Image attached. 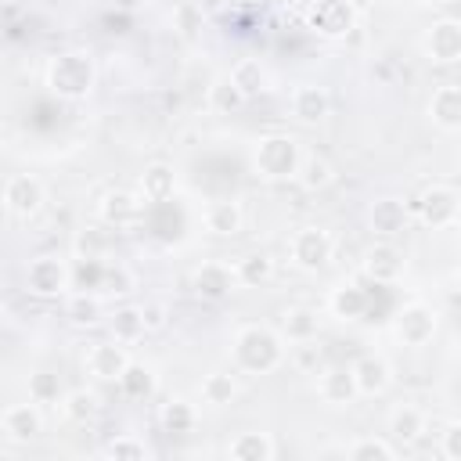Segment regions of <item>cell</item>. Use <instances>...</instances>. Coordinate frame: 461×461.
<instances>
[{
  "label": "cell",
  "mask_w": 461,
  "mask_h": 461,
  "mask_svg": "<svg viewBox=\"0 0 461 461\" xmlns=\"http://www.w3.org/2000/svg\"><path fill=\"white\" fill-rule=\"evenodd\" d=\"M227 76L238 83V90H241L245 97H256V94L267 90V68H263L256 58H241Z\"/></svg>",
  "instance_id": "d6a6232c"
},
{
  "label": "cell",
  "mask_w": 461,
  "mask_h": 461,
  "mask_svg": "<svg viewBox=\"0 0 461 461\" xmlns=\"http://www.w3.org/2000/svg\"><path fill=\"white\" fill-rule=\"evenodd\" d=\"M43 202H47V191H43V184H40L32 173H14V176H7V184H4V209H7L11 216L29 220V216H36V212L43 209Z\"/></svg>",
  "instance_id": "ba28073f"
},
{
  "label": "cell",
  "mask_w": 461,
  "mask_h": 461,
  "mask_svg": "<svg viewBox=\"0 0 461 461\" xmlns=\"http://www.w3.org/2000/svg\"><path fill=\"white\" fill-rule=\"evenodd\" d=\"M443 454L450 461H461V421H450L443 429Z\"/></svg>",
  "instance_id": "bcb514c9"
},
{
  "label": "cell",
  "mask_w": 461,
  "mask_h": 461,
  "mask_svg": "<svg viewBox=\"0 0 461 461\" xmlns=\"http://www.w3.org/2000/svg\"><path fill=\"white\" fill-rule=\"evenodd\" d=\"M234 396H238V382H234V375H227V371H209V375L202 378V400H205V403H212V407H227Z\"/></svg>",
  "instance_id": "836d02e7"
},
{
  "label": "cell",
  "mask_w": 461,
  "mask_h": 461,
  "mask_svg": "<svg viewBox=\"0 0 461 461\" xmlns=\"http://www.w3.org/2000/svg\"><path fill=\"white\" fill-rule=\"evenodd\" d=\"M140 205H144L140 194H133V191H126V187H112V191L101 194L97 216H101L104 227L122 230V227H133V223L140 220Z\"/></svg>",
  "instance_id": "4fadbf2b"
},
{
  "label": "cell",
  "mask_w": 461,
  "mask_h": 461,
  "mask_svg": "<svg viewBox=\"0 0 461 461\" xmlns=\"http://www.w3.org/2000/svg\"><path fill=\"white\" fill-rule=\"evenodd\" d=\"M176 29L184 36H194L202 29V4H180L176 7Z\"/></svg>",
  "instance_id": "ee69618b"
},
{
  "label": "cell",
  "mask_w": 461,
  "mask_h": 461,
  "mask_svg": "<svg viewBox=\"0 0 461 461\" xmlns=\"http://www.w3.org/2000/svg\"><path fill=\"white\" fill-rule=\"evenodd\" d=\"M140 313H144L148 331H162V328H166V321H169V310H166L162 303H140Z\"/></svg>",
  "instance_id": "f6af8a7d"
},
{
  "label": "cell",
  "mask_w": 461,
  "mask_h": 461,
  "mask_svg": "<svg viewBox=\"0 0 461 461\" xmlns=\"http://www.w3.org/2000/svg\"><path fill=\"white\" fill-rule=\"evenodd\" d=\"M245 101H249V97L238 90V83H234L230 76H220V79H212V86H209V104H212L216 112L230 115V112H238Z\"/></svg>",
  "instance_id": "d590c367"
},
{
  "label": "cell",
  "mask_w": 461,
  "mask_h": 461,
  "mask_svg": "<svg viewBox=\"0 0 461 461\" xmlns=\"http://www.w3.org/2000/svg\"><path fill=\"white\" fill-rule=\"evenodd\" d=\"M234 364L249 375H270L274 367H281L285 360V335L267 328V324H245L234 335Z\"/></svg>",
  "instance_id": "6da1fadb"
},
{
  "label": "cell",
  "mask_w": 461,
  "mask_h": 461,
  "mask_svg": "<svg viewBox=\"0 0 461 461\" xmlns=\"http://www.w3.org/2000/svg\"><path fill=\"white\" fill-rule=\"evenodd\" d=\"M328 306H331V313H335L339 321H360V317L367 313L371 299H367V292L357 288V285H339V288L331 292Z\"/></svg>",
  "instance_id": "484cf974"
},
{
  "label": "cell",
  "mask_w": 461,
  "mask_h": 461,
  "mask_svg": "<svg viewBox=\"0 0 461 461\" xmlns=\"http://www.w3.org/2000/svg\"><path fill=\"white\" fill-rule=\"evenodd\" d=\"M94 79H97L94 61H90V54H83V50H65V54H58V58L47 65V86H50V94H58V97H65V101L86 97V94L94 90Z\"/></svg>",
  "instance_id": "7a4b0ae2"
},
{
  "label": "cell",
  "mask_w": 461,
  "mask_h": 461,
  "mask_svg": "<svg viewBox=\"0 0 461 461\" xmlns=\"http://www.w3.org/2000/svg\"><path fill=\"white\" fill-rule=\"evenodd\" d=\"M360 270H364V277L375 281V285H396V281L403 277V270H407V256H403L393 241H378V245H371V249L364 252Z\"/></svg>",
  "instance_id": "30bf717a"
},
{
  "label": "cell",
  "mask_w": 461,
  "mask_h": 461,
  "mask_svg": "<svg viewBox=\"0 0 461 461\" xmlns=\"http://www.w3.org/2000/svg\"><path fill=\"white\" fill-rule=\"evenodd\" d=\"M133 285H137V281H133V270H130V267H122V263L112 267V263H108V270H104V285H101L104 292H112V295H130Z\"/></svg>",
  "instance_id": "b9f144b4"
},
{
  "label": "cell",
  "mask_w": 461,
  "mask_h": 461,
  "mask_svg": "<svg viewBox=\"0 0 461 461\" xmlns=\"http://www.w3.org/2000/svg\"><path fill=\"white\" fill-rule=\"evenodd\" d=\"M112 252V227H83L76 230V256L79 259H104Z\"/></svg>",
  "instance_id": "4dcf8cb0"
},
{
  "label": "cell",
  "mask_w": 461,
  "mask_h": 461,
  "mask_svg": "<svg viewBox=\"0 0 461 461\" xmlns=\"http://www.w3.org/2000/svg\"><path fill=\"white\" fill-rule=\"evenodd\" d=\"M0 432H4L7 443H32V439L43 432L40 403L29 400V403H11V407H4V414H0Z\"/></svg>",
  "instance_id": "5bb4252c"
},
{
  "label": "cell",
  "mask_w": 461,
  "mask_h": 461,
  "mask_svg": "<svg viewBox=\"0 0 461 461\" xmlns=\"http://www.w3.org/2000/svg\"><path fill=\"white\" fill-rule=\"evenodd\" d=\"M58 396H61V389H58V378H54L50 371L29 375V400H36V403H54Z\"/></svg>",
  "instance_id": "60d3db41"
},
{
  "label": "cell",
  "mask_w": 461,
  "mask_h": 461,
  "mask_svg": "<svg viewBox=\"0 0 461 461\" xmlns=\"http://www.w3.org/2000/svg\"><path fill=\"white\" fill-rule=\"evenodd\" d=\"M238 285H241L238 267H230V263H223V259H209V263H202V267L194 270V277H191L194 295H202V299H209V303L227 299Z\"/></svg>",
  "instance_id": "8fae6325"
},
{
  "label": "cell",
  "mask_w": 461,
  "mask_h": 461,
  "mask_svg": "<svg viewBox=\"0 0 461 461\" xmlns=\"http://www.w3.org/2000/svg\"><path fill=\"white\" fill-rule=\"evenodd\" d=\"M429 119L439 130H461V83H439L429 97Z\"/></svg>",
  "instance_id": "ffe728a7"
},
{
  "label": "cell",
  "mask_w": 461,
  "mask_h": 461,
  "mask_svg": "<svg viewBox=\"0 0 461 461\" xmlns=\"http://www.w3.org/2000/svg\"><path fill=\"white\" fill-rule=\"evenodd\" d=\"M173 191H176V173H173V166H166V162H151L144 173H140V198L144 202H169L173 198Z\"/></svg>",
  "instance_id": "603a6c76"
},
{
  "label": "cell",
  "mask_w": 461,
  "mask_h": 461,
  "mask_svg": "<svg viewBox=\"0 0 461 461\" xmlns=\"http://www.w3.org/2000/svg\"><path fill=\"white\" fill-rule=\"evenodd\" d=\"M61 411H65V418H68V421L86 425V421H94V418H97L101 400H97V393H90V389H72V393H65V396H61Z\"/></svg>",
  "instance_id": "1f68e13d"
},
{
  "label": "cell",
  "mask_w": 461,
  "mask_h": 461,
  "mask_svg": "<svg viewBox=\"0 0 461 461\" xmlns=\"http://www.w3.org/2000/svg\"><path fill=\"white\" fill-rule=\"evenodd\" d=\"M252 162H256V173L263 180H288L299 173V162H303V151L295 144V137L288 133H270L256 144L252 151Z\"/></svg>",
  "instance_id": "3957f363"
},
{
  "label": "cell",
  "mask_w": 461,
  "mask_h": 461,
  "mask_svg": "<svg viewBox=\"0 0 461 461\" xmlns=\"http://www.w3.org/2000/svg\"><path fill=\"white\" fill-rule=\"evenodd\" d=\"M155 385H158L155 367H151V364H140V360H130V367H126L122 378H119V389H122L130 400H148V396L155 393Z\"/></svg>",
  "instance_id": "4316f807"
},
{
  "label": "cell",
  "mask_w": 461,
  "mask_h": 461,
  "mask_svg": "<svg viewBox=\"0 0 461 461\" xmlns=\"http://www.w3.org/2000/svg\"><path fill=\"white\" fill-rule=\"evenodd\" d=\"M306 25L328 40H342L353 29V4L349 0H310Z\"/></svg>",
  "instance_id": "52a82bcc"
},
{
  "label": "cell",
  "mask_w": 461,
  "mask_h": 461,
  "mask_svg": "<svg viewBox=\"0 0 461 461\" xmlns=\"http://www.w3.org/2000/svg\"><path fill=\"white\" fill-rule=\"evenodd\" d=\"M342 454L349 461H393L396 457V443L385 436H360L349 447H342Z\"/></svg>",
  "instance_id": "83f0119b"
},
{
  "label": "cell",
  "mask_w": 461,
  "mask_h": 461,
  "mask_svg": "<svg viewBox=\"0 0 461 461\" xmlns=\"http://www.w3.org/2000/svg\"><path fill=\"white\" fill-rule=\"evenodd\" d=\"M202 223H205V230L216 234V238H234V234H241V227H245V212H241V205H238L234 198H212V202H205V209H202Z\"/></svg>",
  "instance_id": "2e32d148"
},
{
  "label": "cell",
  "mask_w": 461,
  "mask_h": 461,
  "mask_svg": "<svg viewBox=\"0 0 461 461\" xmlns=\"http://www.w3.org/2000/svg\"><path fill=\"white\" fill-rule=\"evenodd\" d=\"M414 212L421 216L425 227L443 230V227L457 223V216H461V194H457L450 184H429V187L414 198Z\"/></svg>",
  "instance_id": "277c9868"
},
{
  "label": "cell",
  "mask_w": 461,
  "mask_h": 461,
  "mask_svg": "<svg viewBox=\"0 0 461 461\" xmlns=\"http://www.w3.org/2000/svg\"><path fill=\"white\" fill-rule=\"evenodd\" d=\"M25 288L40 299H58L72 288V267L58 256H36L25 267Z\"/></svg>",
  "instance_id": "5b68a950"
},
{
  "label": "cell",
  "mask_w": 461,
  "mask_h": 461,
  "mask_svg": "<svg viewBox=\"0 0 461 461\" xmlns=\"http://www.w3.org/2000/svg\"><path fill=\"white\" fill-rule=\"evenodd\" d=\"M425 432V411L414 403H400L389 414V439L393 443H414Z\"/></svg>",
  "instance_id": "cb8c5ba5"
},
{
  "label": "cell",
  "mask_w": 461,
  "mask_h": 461,
  "mask_svg": "<svg viewBox=\"0 0 461 461\" xmlns=\"http://www.w3.org/2000/svg\"><path fill=\"white\" fill-rule=\"evenodd\" d=\"M288 256L299 270H321L335 256V238L324 227H299L288 241Z\"/></svg>",
  "instance_id": "8992f818"
},
{
  "label": "cell",
  "mask_w": 461,
  "mask_h": 461,
  "mask_svg": "<svg viewBox=\"0 0 461 461\" xmlns=\"http://www.w3.org/2000/svg\"><path fill=\"white\" fill-rule=\"evenodd\" d=\"M353 378H357V393L360 396H382L393 382V367L385 357L378 353H364L357 364H353Z\"/></svg>",
  "instance_id": "e0dca14e"
},
{
  "label": "cell",
  "mask_w": 461,
  "mask_h": 461,
  "mask_svg": "<svg viewBox=\"0 0 461 461\" xmlns=\"http://www.w3.org/2000/svg\"><path fill=\"white\" fill-rule=\"evenodd\" d=\"M86 375H94L97 382H119L122 371L130 367V353H126V342L119 339H108V342H94L86 349Z\"/></svg>",
  "instance_id": "7c38bea8"
},
{
  "label": "cell",
  "mask_w": 461,
  "mask_h": 461,
  "mask_svg": "<svg viewBox=\"0 0 461 461\" xmlns=\"http://www.w3.org/2000/svg\"><path fill=\"white\" fill-rule=\"evenodd\" d=\"M277 454L270 432H238L227 443V457L230 461H270Z\"/></svg>",
  "instance_id": "7402d4cb"
},
{
  "label": "cell",
  "mask_w": 461,
  "mask_h": 461,
  "mask_svg": "<svg viewBox=\"0 0 461 461\" xmlns=\"http://www.w3.org/2000/svg\"><path fill=\"white\" fill-rule=\"evenodd\" d=\"M457 4H461V0H457Z\"/></svg>",
  "instance_id": "c3c4849f"
},
{
  "label": "cell",
  "mask_w": 461,
  "mask_h": 461,
  "mask_svg": "<svg viewBox=\"0 0 461 461\" xmlns=\"http://www.w3.org/2000/svg\"><path fill=\"white\" fill-rule=\"evenodd\" d=\"M112 7H119V11H137V7H144V0H112Z\"/></svg>",
  "instance_id": "7dc6e473"
},
{
  "label": "cell",
  "mask_w": 461,
  "mask_h": 461,
  "mask_svg": "<svg viewBox=\"0 0 461 461\" xmlns=\"http://www.w3.org/2000/svg\"><path fill=\"white\" fill-rule=\"evenodd\" d=\"M104 270H108L104 259H79V263L72 267V288H76V292L101 288V285H104Z\"/></svg>",
  "instance_id": "f35d334b"
},
{
  "label": "cell",
  "mask_w": 461,
  "mask_h": 461,
  "mask_svg": "<svg viewBox=\"0 0 461 461\" xmlns=\"http://www.w3.org/2000/svg\"><path fill=\"white\" fill-rule=\"evenodd\" d=\"M295 180H299L306 191H324V187L335 180V166H331L324 155H303Z\"/></svg>",
  "instance_id": "f546056e"
},
{
  "label": "cell",
  "mask_w": 461,
  "mask_h": 461,
  "mask_svg": "<svg viewBox=\"0 0 461 461\" xmlns=\"http://www.w3.org/2000/svg\"><path fill=\"white\" fill-rule=\"evenodd\" d=\"M104 457H115V461H144V457H148V447H144V439H137V436H115V439L104 447Z\"/></svg>",
  "instance_id": "ab89813d"
},
{
  "label": "cell",
  "mask_w": 461,
  "mask_h": 461,
  "mask_svg": "<svg viewBox=\"0 0 461 461\" xmlns=\"http://www.w3.org/2000/svg\"><path fill=\"white\" fill-rule=\"evenodd\" d=\"M292 360H295V367H303V371H317V367H321V346H317V339L292 342Z\"/></svg>",
  "instance_id": "7bdbcfd3"
},
{
  "label": "cell",
  "mask_w": 461,
  "mask_h": 461,
  "mask_svg": "<svg viewBox=\"0 0 461 461\" xmlns=\"http://www.w3.org/2000/svg\"><path fill=\"white\" fill-rule=\"evenodd\" d=\"M421 47H425L429 61H436V65H454V61H461V22H457V18H439V22H432V29L425 32Z\"/></svg>",
  "instance_id": "9a60e30c"
},
{
  "label": "cell",
  "mask_w": 461,
  "mask_h": 461,
  "mask_svg": "<svg viewBox=\"0 0 461 461\" xmlns=\"http://www.w3.org/2000/svg\"><path fill=\"white\" fill-rule=\"evenodd\" d=\"M65 313H68V321H72V324L90 328V324H97V321H101V299H97V295H90V292H72V295H68V303H65Z\"/></svg>",
  "instance_id": "8d00e7d4"
},
{
  "label": "cell",
  "mask_w": 461,
  "mask_h": 461,
  "mask_svg": "<svg viewBox=\"0 0 461 461\" xmlns=\"http://www.w3.org/2000/svg\"><path fill=\"white\" fill-rule=\"evenodd\" d=\"M162 425H166V432H191V429L198 425L194 403H187V400H169V403L162 407Z\"/></svg>",
  "instance_id": "74e56055"
},
{
  "label": "cell",
  "mask_w": 461,
  "mask_h": 461,
  "mask_svg": "<svg viewBox=\"0 0 461 461\" xmlns=\"http://www.w3.org/2000/svg\"><path fill=\"white\" fill-rule=\"evenodd\" d=\"M234 267H238V277H241V285H249V288H256V285H267V281L274 277V259H270L267 252H249V256H241Z\"/></svg>",
  "instance_id": "e575fe53"
},
{
  "label": "cell",
  "mask_w": 461,
  "mask_h": 461,
  "mask_svg": "<svg viewBox=\"0 0 461 461\" xmlns=\"http://www.w3.org/2000/svg\"><path fill=\"white\" fill-rule=\"evenodd\" d=\"M317 328H321V317L313 306H288L281 313V335L288 342H306V339H317Z\"/></svg>",
  "instance_id": "d4e9b609"
},
{
  "label": "cell",
  "mask_w": 461,
  "mask_h": 461,
  "mask_svg": "<svg viewBox=\"0 0 461 461\" xmlns=\"http://www.w3.org/2000/svg\"><path fill=\"white\" fill-rule=\"evenodd\" d=\"M367 227H371L375 234H382V238L400 234V230L407 227V205H403L400 198H378V202H371V209H367Z\"/></svg>",
  "instance_id": "44dd1931"
},
{
  "label": "cell",
  "mask_w": 461,
  "mask_h": 461,
  "mask_svg": "<svg viewBox=\"0 0 461 461\" xmlns=\"http://www.w3.org/2000/svg\"><path fill=\"white\" fill-rule=\"evenodd\" d=\"M328 112H331V97H328L324 86H317V83H299V86L292 90V115H295L299 122L313 126V122L328 119Z\"/></svg>",
  "instance_id": "d6986e66"
},
{
  "label": "cell",
  "mask_w": 461,
  "mask_h": 461,
  "mask_svg": "<svg viewBox=\"0 0 461 461\" xmlns=\"http://www.w3.org/2000/svg\"><path fill=\"white\" fill-rule=\"evenodd\" d=\"M393 331L403 346H425L436 335V310L425 303H407L393 317Z\"/></svg>",
  "instance_id": "9c48e42d"
},
{
  "label": "cell",
  "mask_w": 461,
  "mask_h": 461,
  "mask_svg": "<svg viewBox=\"0 0 461 461\" xmlns=\"http://www.w3.org/2000/svg\"><path fill=\"white\" fill-rule=\"evenodd\" d=\"M317 393H321L324 403H335V407L353 403V400L360 396V393H357V378H353V364H349V367H346V364L324 367L321 378H317Z\"/></svg>",
  "instance_id": "ac0fdd59"
},
{
  "label": "cell",
  "mask_w": 461,
  "mask_h": 461,
  "mask_svg": "<svg viewBox=\"0 0 461 461\" xmlns=\"http://www.w3.org/2000/svg\"><path fill=\"white\" fill-rule=\"evenodd\" d=\"M108 328H112V339H119V342H126V346L137 342L140 335H148V324H144L140 306H119V310L112 313Z\"/></svg>",
  "instance_id": "f1b7e54d"
}]
</instances>
